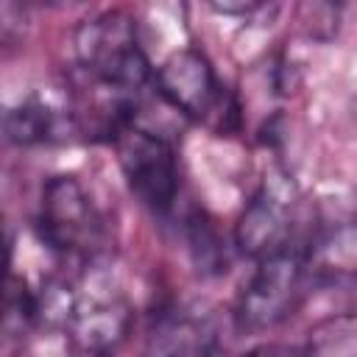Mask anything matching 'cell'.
<instances>
[{"label": "cell", "instance_id": "1", "mask_svg": "<svg viewBox=\"0 0 357 357\" xmlns=\"http://www.w3.org/2000/svg\"><path fill=\"white\" fill-rule=\"evenodd\" d=\"M75 56L98 86L139 95L151 81V64L137 45L134 20L126 11H103L75 28Z\"/></svg>", "mask_w": 357, "mask_h": 357}, {"label": "cell", "instance_id": "2", "mask_svg": "<svg viewBox=\"0 0 357 357\" xmlns=\"http://www.w3.org/2000/svg\"><path fill=\"white\" fill-rule=\"evenodd\" d=\"M304 284L307 257L301 248L290 245L268 259H259V268L237 298V326L243 332H262L282 324L304 298Z\"/></svg>", "mask_w": 357, "mask_h": 357}, {"label": "cell", "instance_id": "3", "mask_svg": "<svg viewBox=\"0 0 357 357\" xmlns=\"http://www.w3.org/2000/svg\"><path fill=\"white\" fill-rule=\"evenodd\" d=\"M114 148L131 192L148 209L159 215L167 212L178 192V167L173 145L162 134L131 123L114 137Z\"/></svg>", "mask_w": 357, "mask_h": 357}, {"label": "cell", "instance_id": "4", "mask_svg": "<svg viewBox=\"0 0 357 357\" xmlns=\"http://www.w3.org/2000/svg\"><path fill=\"white\" fill-rule=\"evenodd\" d=\"M153 84L156 95L184 117L223 120V114L237 112L231 98L218 84L209 59L195 47H181L170 53L153 73Z\"/></svg>", "mask_w": 357, "mask_h": 357}, {"label": "cell", "instance_id": "5", "mask_svg": "<svg viewBox=\"0 0 357 357\" xmlns=\"http://www.w3.org/2000/svg\"><path fill=\"white\" fill-rule=\"evenodd\" d=\"M39 240L59 254H78L95 243L98 218L75 176H53L42 187V209L36 218Z\"/></svg>", "mask_w": 357, "mask_h": 357}, {"label": "cell", "instance_id": "6", "mask_svg": "<svg viewBox=\"0 0 357 357\" xmlns=\"http://www.w3.org/2000/svg\"><path fill=\"white\" fill-rule=\"evenodd\" d=\"M234 243L245 257L257 262L290 248V215L284 201L268 190H259L237 220Z\"/></svg>", "mask_w": 357, "mask_h": 357}, {"label": "cell", "instance_id": "7", "mask_svg": "<svg viewBox=\"0 0 357 357\" xmlns=\"http://www.w3.org/2000/svg\"><path fill=\"white\" fill-rule=\"evenodd\" d=\"M131 326V310L120 296H75V310L70 318V335L84 351L114 349Z\"/></svg>", "mask_w": 357, "mask_h": 357}, {"label": "cell", "instance_id": "8", "mask_svg": "<svg viewBox=\"0 0 357 357\" xmlns=\"http://www.w3.org/2000/svg\"><path fill=\"white\" fill-rule=\"evenodd\" d=\"M215 340L187 315H165L148 337L145 357H212Z\"/></svg>", "mask_w": 357, "mask_h": 357}, {"label": "cell", "instance_id": "9", "mask_svg": "<svg viewBox=\"0 0 357 357\" xmlns=\"http://www.w3.org/2000/svg\"><path fill=\"white\" fill-rule=\"evenodd\" d=\"M64 123L70 126V120H64L45 100L28 98L6 112L3 131H6V139L14 145H36V142H47V139L59 137Z\"/></svg>", "mask_w": 357, "mask_h": 357}, {"label": "cell", "instance_id": "10", "mask_svg": "<svg viewBox=\"0 0 357 357\" xmlns=\"http://www.w3.org/2000/svg\"><path fill=\"white\" fill-rule=\"evenodd\" d=\"M187 243L192 262L201 273H223L229 259H226V243L218 234L215 220L206 212H192L187 218Z\"/></svg>", "mask_w": 357, "mask_h": 357}, {"label": "cell", "instance_id": "11", "mask_svg": "<svg viewBox=\"0 0 357 357\" xmlns=\"http://www.w3.org/2000/svg\"><path fill=\"white\" fill-rule=\"evenodd\" d=\"M304 357H357V318H337L318 326Z\"/></svg>", "mask_w": 357, "mask_h": 357}, {"label": "cell", "instance_id": "12", "mask_svg": "<svg viewBox=\"0 0 357 357\" xmlns=\"http://www.w3.org/2000/svg\"><path fill=\"white\" fill-rule=\"evenodd\" d=\"M36 324V293L28 290L25 279L8 276L6 279V310H3V326L8 335H17Z\"/></svg>", "mask_w": 357, "mask_h": 357}, {"label": "cell", "instance_id": "13", "mask_svg": "<svg viewBox=\"0 0 357 357\" xmlns=\"http://www.w3.org/2000/svg\"><path fill=\"white\" fill-rule=\"evenodd\" d=\"M212 8L220 11V14H251L259 6L257 3H212Z\"/></svg>", "mask_w": 357, "mask_h": 357}, {"label": "cell", "instance_id": "14", "mask_svg": "<svg viewBox=\"0 0 357 357\" xmlns=\"http://www.w3.org/2000/svg\"><path fill=\"white\" fill-rule=\"evenodd\" d=\"M78 357H109L106 351H81Z\"/></svg>", "mask_w": 357, "mask_h": 357}]
</instances>
